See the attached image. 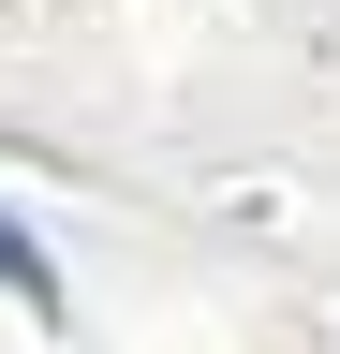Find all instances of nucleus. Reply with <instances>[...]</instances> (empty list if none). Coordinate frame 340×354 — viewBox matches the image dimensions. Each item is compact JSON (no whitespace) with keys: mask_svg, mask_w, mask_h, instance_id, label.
Masks as SVG:
<instances>
[{"mask_svg":"<svg viewBox=\"0 0 340 354\" xmlns=\"http://www.w3.org/2000/svg\"><path fill=\"white\" fill-rule=\"evenodd\" d=\"M0 281H15V295H45V251H30L15 221H0Z\"/></svg>","mask_w":340,"mask_h":354,"instance_id":"1","label":"nucleus"}]
</instances>
